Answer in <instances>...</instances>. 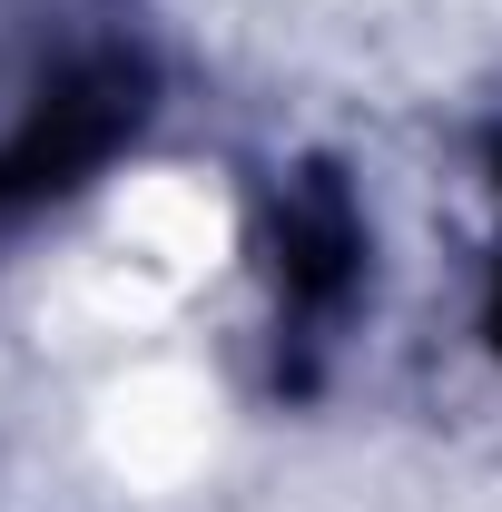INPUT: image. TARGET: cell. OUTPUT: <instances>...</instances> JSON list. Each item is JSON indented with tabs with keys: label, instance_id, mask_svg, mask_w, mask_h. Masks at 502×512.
I'll list each match as a JSON object with an SVG mask.
<instances>
[{
	"label": "cell",
	"instance_id": "6da1fadb",
	"mask_svg": "<svg viewBox=\"0 0 502 512\" xmlns=\"http://www.w3.org/2000/svg\"><path fill=\"white\" fill-rule=\"evenodd\" d=\"M237 256V197L217 168H128L99 207V247L79 266V296L99 325H148L188 306Z\"/></svg>",
	"mask_w": 502,
	"mask_h": 512
},
{
	"label": "cell",
	"instance_id": "7a4b0ae2",
	"mask_svg": "<svg viewBox=\"0 0 502 512\" xmlns=\"http://www.w3.org/2000/svg\"><path fill=\"white\" fill-rule=\"evenodd\" d=\"M217 453H227V384L197 355H128L89 394V463L119 493L168 503V493L217 473Z\"/></svg>",
	"mask_w": 502,
	"mask_h": 512
}]
</instances>
